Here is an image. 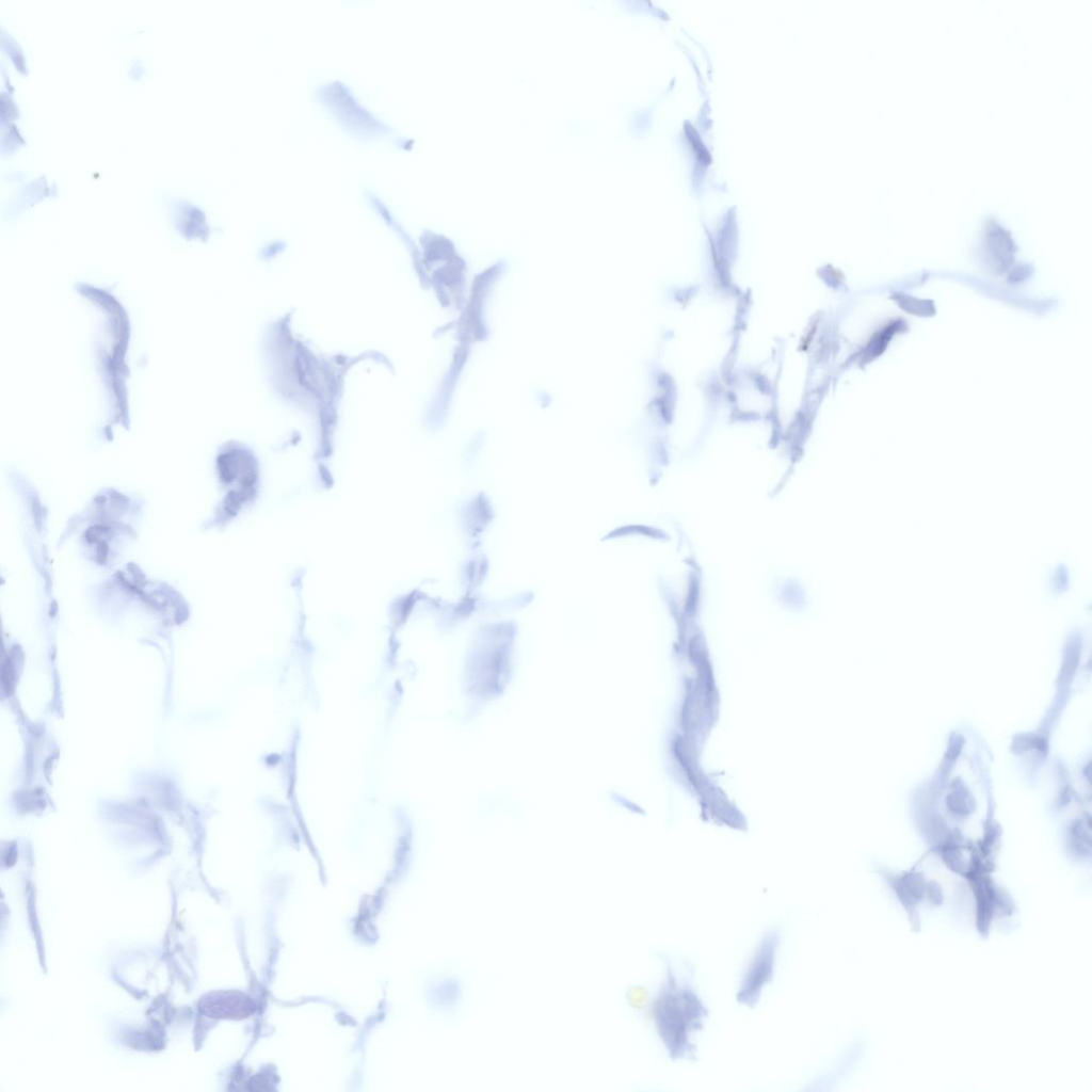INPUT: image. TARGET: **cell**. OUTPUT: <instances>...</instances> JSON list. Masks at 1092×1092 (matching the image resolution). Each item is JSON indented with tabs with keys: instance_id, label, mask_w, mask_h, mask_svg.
<instances>
[{
	"instance_id": "cell-1",
	"label": "cell",
	"mask_w": 1092,
	"mask_h": 1092,
	"mask_svg": "<svg viewBox=\"0 0 1092 1092\" xmlns=\"http://www.w3.org/2000/svg\"><path fill=\"white\" fill-rule=\"evenodd\" d=\"M663 980L653 1000L651 1015L659 1041L673 1061H695L696 1037L703 1031L709 1009L693 984V966L682 961L679 967L664 953Z\"/></svg>"
},
{
	"instance_id": "cell-2",
	"label": "cell",
	"mask_w": 1092,
	"mask_h": 1092,
	"mask_svg": "<svg viewBox=\"0 0 1092 1092\" xmlns=\"http://www.w3.org/2000/svg\"><path fill=\"white\" fill-rule=\"evenodd\" d=\"M781 945L782 932L777 926H771L761 933L739 980L735 994L739 1005L754 1009L759 1003L774 978Z\"/></svg>"
},
{
	"instance_id": "cell-3",
	"label": "cell",
	"mask_w": 1092,
	"mask_h": 1092,
	"mask_svg": "<svg viewBox=\"0 0 1092 1092\" xmlns=\"http://www.w3.org/2000/svg\"><path fill=\"white\" fill-rule=\"evenodd\" d=\"M255 1009L254 1000L239 991L209 992L198 1001L199 1012L211 1018L241 1019L252 1015Z\"/></svg>"
}]
</instances>
